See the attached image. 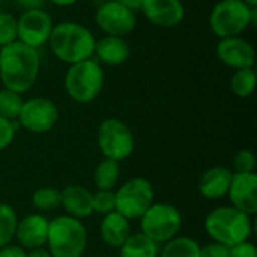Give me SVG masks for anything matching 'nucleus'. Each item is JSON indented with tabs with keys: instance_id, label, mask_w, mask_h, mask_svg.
<instances>
[{
	"instance_id": "obj_1",
	"label": "nucleus",
	"mask_w": 257,
	"mask_h": 257,
	"mask_svg": "<svg viewBox=\"0 0 257 257\" xmlns=\"http://www.w3.org/2000/svg\"><path fill=\"white\" fill-rule=\"evenodd\" d=\"M41 56L36 48L15 41L0 47V83L18 95L29 92L39 75Z\"/></svg>"
},
{
	"instance_id": "obj_2",
	"label": "nucleus",
	"mask_w": 257,
	"mask_h": 257,
	"mask_svg": "<svg viewBox=\"0 0 257 257\" xmlns=\"http://www.w3.org/2000/svg\"><path fill=\"white\" fill-rule=\"evenodd\" d=\"M95 36L89 27L77 21H62L53 26L48 45L53 54L66 65L93 57Z\"/></svg>"
},
{
	"instance_id": "obj_3",
	"label": "nucleus",
	"mask_w": 257,
	"mask_h": 257,
	"mask_svg": "<svg viewBox=\"0 0 257 257\" xmlns=\"http://www.w3.org/2000/svg\"><path fill=\"white\" fill-rule=\"evenodd\" d=\"M211 32L218 38L241 36L257 23V8L242 0H220L214 5L208 17Z\"/></svg>"
},
{
	"instance_id": "obj_4",
	"label": "nucleus",
	"mask_w": 257,
	"mask_h": 257,
	"mask_svg": "<svg viewBox=\"0 0 257 257\" xmlns=\"http://www.w3.org/2000/svg\"><path fill=\"white\" fill-rule=\"evenodd\" d=\"M205 230L214 242L233 247L248 241L253 232L250 215L233 206H221L214 209L205 218Z\"/></svg>"
},
{
	"instance_id": "obj_5",
	"label": "nucleus",
	"mask_w": 257,
	"mask_h": 257,
	"mask_svg": "<svg viewBox=\"0 0 257 257\" xmlns=\"http://www.w3.org/2000/svg\"><path fill=\"white\" fill-rule=\"evenodd\" d=\"M105 74L99 62L93 57L69 65L65 74V90L78 104L95 101L104 89Z\"/></svg>"
},
{
	"instance_id": "obj_6",
	"label": "nucleus",
	"mask_w": 257,
	"mask_h": 257,
	"mask_svg": "<svg viewBox=\"0 0 257 257\" xmlns=\"http://www.w3.org/2000/svg\"><path fill=\"white\" fill-rule=\"evenodd\" d=\"M47 245L51 257H81L87 245L84 224L69 215H62L50 221Z\"/></svg>"
},
{
	"instance_id": "obj_7",
	"label": "nucleus",
	"mask_w": 257,
	"mask_h": 257,
	"mask_svg": "<svg viewBox=\"0 0 257 257\" xmlns=\"http://www.w3.org/2000/svg\"><path fill=\"white\" fill-rule=\"evenodd\" d=\"M182 227V215L173 205L152 203L140 217V229L155 244H166L173 239Z\"/></svg>"
},
{
	"instance_id": "obj_8",
	"label": "nucleus",
	"mask_w": 257,
	"mask_h": 257,
	"mask_svg": "<svg viewBox=\"0 0 257 257\" xmlns=\"http://www.w3.org/2000/svg\"><path fill=\"white\" fill-rule=\"evenodd\" d=\"M116 194V212L126 220L140 218L154 203L152 184L145 178H133L126 181Z\"/></svg>"
},
{
	"instance_id": "obj_9",
	"label": "nucleus",
	"mask_w": 257,
	"mask_h": 257,
	"mask_svg": "<svg viewBox=\"0 0 257 257\" xmlns=\"http://www.w3.org/2000/svg\"><path fill=\"white\" fill-rule=\"evenodd\" d=\"M134 136L120 119H105L98 128V146L105 158L122 161L134 151Z\"/></svg>"
},
{
	"instance_id": "obj_10",
	"label": "nucleus",
	"mask_w": 257,
	"mask_h": 257,
	"mask_svg": "<svg viewBox=\"0 0 257 257\" xmlns=\"http://www.w3.org/2000/svg\"><path fill=\"white\" fill-rule=\"evenodd\" d=\"M95 23L108 36L126 38L137 26V15L136 11L116 0H105L95 12Z\"/></svg>"
},
{
	"instance_id": "obj_11",
	"label": "nucleus",
	"mask_w": 257,
	"mask_h": 257,
	"mask_svg": "<svg viewBox=\"0 0 257 257\" xmlns=\"http://www.w3.org/2000/svg\"><path fill=\"white\" fill-rule=\"evenodd\" d=\"M53 26L51 15L42 8L26 9L17 18V41L39 50L48 42Z\"/></svg>"
},
{
	"instance_id": "obj_12",
	"label": "nucleus",
	"mask_w": 257,
	"mask_h": 257,
	"mask_svg": "<svg viewBox=\"0 0 257 257\" xmlns=\"http://www.w3.org/2000/svg\"><path fill=\"white\" fill-rule=\"evenodd\" d=\"M59 120L57 105L48 98H30L23 102L17 123L26 131L41 134L50 131Z\"/></svg>"
},
{
	"instance_id": "obj_13",
	"label": "nucleus",
	"mask_w": 257,
	"mask_h": 257,
	"mask_svg": "<svg viewBox=\"0 0 257 257\" xmlns=\"http://www.w3.org/2000/svg\"><path fill=\"white\" fill-rule=\"evenodd\" d=\"M217 59L232 69L254 68L256 50L250 41L242 36H232L220 39L215 48Z\"/></svg>"
},
{
	"instance_id": "obj_14",
	"label": "nucleus",
	"mask_w": 257,
	"mask_h": 257,
	"mask_svg": "<svg viewBox=\"0 0 257 257\" xmlns=\"http://www.w3.org/2000/svg\"><path fill=\"white\" fill-rule=\"evenodd\" d=\"M140 11L151 24L163 29L176 27L185 18L182 0H143Z\"/></svg>"
},
{
	"instance_id": "obj_15",
	"label": "nucleus",
	"mask_w": 257,
	"mask_h": 257,
	"mask_svg": "<svg viewBox=\"0 0 257 257\" xmlns=\"http://www.w3.org/2000/svg\"><path fill=\"white\" fill-rule=\"evenodd\" d=\"M232 206L247 215L257 212V175L256 173H233L227 193Z\"/></svg>"
},
{
	"instance_id": "obj_16",
	"label": "nucleus",
	"mask_w": 257,
	"mask_h": 257,
	"mask_svg": "<svg viewBox=\"0 0 257 257\" xmlns=\"http://www.w3.org/2000/svg\"><path fill=\"white\" fill-rule=\"evenodd\" d=\"M50 221L41 214H30L17 223L15 238L24 250L41 248L47 244Z\"/></svg>"
},
{
	"instance_id": "obj_17",
	"label": "nucleus",
	"mask_w": 257,
	"mask_h": 257,
	"mask_svg": "<svg viewBox=\"0 0 257 257\" xmlns=\"http://www.w3.org/2000/svg\"><path fill=\"white\" fill-rule=\"evenodd\" d=\"M93 56L95 60L108 66H119L128 62L131 56V47L125 38L120 36H102L95 42Z\"/></svg>"
},
{
	"instance_id": "obj_18",
	"label": "nucleus",
	"mask_w": 257,
	"mask_h": 257,
	"mask_svg": "<svg viewBox=\"0 0 257 257\" xmlns=\"http://www.w3.org/2000/svg\"><path fill=\"white\" fill-rule=\"evenodd\" d=\"M62 205L69 217L81 220L93 214V194L83 185L71 184L62 191Z\"/></svg>"
},
{
	"instance_id": "obj_19",
	"label": "nucleus",
	"mask_w": 257,
	"mask_h": 257,
	"mask_svg": "<svg viewBox=\"0 0 257 257\" xmlns=\"http://www.w3.org/2000/svg\"><path fill=\"white\" fill-rule=\"evenodd\" d=\"M233 173L227 167H212L206 170L199 181V191L205 199L218 200L229 193Z\"/></svg>"
},
{
	"instance_id": "obj_20",
	"label": "nucleus",
	"mask_w": 257,
	"mask_h": 257,
	"mask_svg": "<svg viewBox=\"0 0 257 257\" xmlns=\"http://www.w3.org/2000/svg\"><path fill=\"white\" fill-rule=\"evenodd\" d=\"M131 235L130 220H126L119 212H111L104 215L101 223V238L111 248H120L123 242Z\"/></svg>"
},
{
	"instance_id": "obj_21",
	"label": "nucleus",
	"mask_w": 257,
	"mask_h": 257,
	"mask_svg": "<svg viewBox=\"0 0 257 257\" xmlns=\"http://www.w3.org/2000/svg\"><path fill=\"white\" fill-rule=\"evenodd\" d=\"M120 257H158V244L146 238L143 233L130 235V238L119 248Z\"/></svg>"
},
{
	"instance_id": "obj_22",
	"label": "nucleus",
	"mask_w": 257,
	"mask_h": 257,
	"mask_svg": "<svg viewBox=\"0 0 257 257\" xmlns=\"http://www.w3.org/2000/svg\"><path fill=\"white\" fill-rule=\"evenodd\" d=\"M119 175H120V167H119V161L110 160V158H104L95 169L93 173V181L98 190H113L119 181Z\"/></svg>"
},
{
	"instance_id": "obj_23",
	"label": "nucleus",
	"mask_w": 257,
	"mask_h": 257,
	"mask_svg": "<svg viewBox=\"0 0 257 257\" xmlns=\"http://www.w3.org/2000/svg\"><path fill=\"white\" fill-rule=\"evenodd\" d=\"M158 257H200V245L188 236H175L166 242Z\"/></svg>"
},
{
	"instance_id": "obj_24",
	"label": "nucleus",
	"mask_w": 257,
	"mask_h": 257,
	"mask_svg": "<svg viewBox=\"0 0 257 257\" xmlns=\"http://www.w3.org/2000/svg\"><path fill=\"white\" fill-rule=\"evenodd\" d=\"M257 75L254 68L236 69L230 78V90L238 98H248L256 89Z\"/></svg>"
},
{
	"instance_id": "obj_25",
	"label": "nucleus",
	"mask_w": 257,
	"mask_h": 257,
	"mask_svg": "<svg viewBox=\"0 0 257 257\" xmlns=\"http://www.w3.org/2000/svg\"><path fill=\"white\" fill-rule=\"evenodd\" d=\"M17 223V212L12 209V206L0 203V248L9 245L15 238Z\"/></svg>"
},
{
	"instance_id": "obj_26",
	"label": "nucleus",
	"mask_w": 257,
	"mask_h": 257,
	"mask_svg": "<svg viewBox=\"0 0 257 257\" xmlns=\"http://www.w3.org/2000/svg\"><path fill=\"white\" fill-rule=\"evenodd\" d=\"M32 203L36 209L48 212L53 209H57L62 205V193L57 188L53 187H44L33 193Z\"/></svg>"
},
{
	"instance_id": "obj_27",
	"label": "nucleus",
	"mask_w": 257,
	"mask_h": 257,
	"mask_svg": "<svg viewBox=\"0 0 257 257\" xmlns=\"http://www.w3.org/2000/svg\"><path fill=\"white\" fill-rule=\"evenodd\" d=\"M23 98L21 95L8 90V89H0V117L6 120H17L18 114L23 107Z\"/></svg>"
},
{
	"instance_id": "obj_28",
	"label": "nucleus",
	"mask_w": 257,
	"mask_h": 257,
	"mask_svg": "<svg viewBox=\"0 0 257 257\" xmlns=\"http://www.w3.org/2000/svg\"><path fill=\"white\" fill-rule=\"evenodd\" d=\"M116 211V194L113 190H98L93 194V212L99 215H107Z\"/></svg>"
},
{
	"instance_id": "obj_29",
	"label": "nucleus",
	"mask_w": 257,
	"mask_h": 257,
	"mask_svg": "<svg viewBox=\"0 0 257 257\" xmlns=\"http://www.w3.org/2000/svg\"><path fill=\"white\" fill-rule=\"evenodd\" d=\"M17 41V18L9 12H0V47Z\"/></svg>"
},
{
	"instance_id": "obj_30",
	"label": "nucleus",
	"mask_w": 257,
	"mask_h": 257,
	"mask_svg": "<svg viewBox=\"0 0 257 257\" xmlns=\"http://www.w3.org/2000/svg\"><path fill=\"white\" fill-rule=\"evenodd\" d=\"M256 164V155L248 149L238 151L233 158V167L236 173H254Z\"/></svg>"
},
{
	"instance_id": "obj_31",
	"label": "nucleus",
	"mask_w": 257,
	"mask_h": 257,
	"mask_svg": "<svg viewBox=\"0 0 257 257\" xmlns=\"http://www.w3.org/2000/svg\"><path fill=\"white\" fill-rule=\"evenodd\" d=\"M17 130H18L17 120H6L0 117V152L5 151L12 143Z\"/></svg>"
},
{
	"instance_id": "obj_32",
	"label": "nucleus",
	"mask_w": 257,
	"mask_h": 257,
	"mask_svg": "<svg viewBox=\"0 0 257 257\" xmlns=\"http://www.w3.org/2000/svg\"><path fill=\"white\" fill-rule=\"evenodd\" d=\"M229 257H257V248L254 244L244 241L229 248Z\"/></svg>"
},
{
	"instance_id": "obj_33",
	"label": "nucleus",
	"mask_w": 257,
	"mask_h": 257,
	"mask_svg": "<svg viewBox=\"0 0 257 257\" xmlns=\"http://www.w3.org/2000/svg\"><path fill=\"white\" fill-rule=\"evenodd\" d=\"M200 257H229V247L218 242L206 244L200 247Z\"/></svg>"
},
{
	"instance_id": "obj_34",
	"label": "nucleus",
	"mask_w": 257,
	"mask_h": 257,
	"mask_svg": "<svg viewBox=\"0 0 257 257\" xmlns=\"http://www.w3.org/2000/svg\"><path fill=\"white\" fill-rule=\"evenodd\" d=\"M0 257H26V251L17 245H6L0 248Z\"/></svg>"
},
{
	"instance_id": "obj_35",
	"label": "nucleus",
	"mask_w": 257,
	"mask_h": 257,
	"mask_svg": "<svg viewBox=\"0 0 257 257\" xmlns=\"http://www.w3.org/2000/svg\"><path fill=\"white\" fill-rule=\"evenodd\" d=\"M17 3L26 11V9H38L42 8L45 0H17Z\"/></svg>"
},
{
	"instance_id": "obj_36",
	"label": "nucleus",
	"mask_w": 257,
	"mask_h": 257,
	"mask_svg": "<svg viewBox=\"0 0 257 257\" xmlns=\"http://www.w3.org/2000/svg\"><path fill=\"white\" fill-rule=\"evenodd\" d=\"M26 257H51L48 250H44L42 247L41 248H33V250H29V253H26Z\"/></svg>"
},
{
	"instance_id": "obj_37",
	"label": "nucleus",
	"mask_w": 257,
	"mask_h": 257,
	"mask_svg": "<svg viewBox=\"0 0 257 257\" xmlns=\"http://www.w3.org/2000/svg\"><path fill=\"white\" fill-rule=\"evenodd\" d=\"M116 2H119V3H122V5L131 8L133 11H136V9H140V5H142L143 0H116Z\"/></svg>"
},
{
	"instance_id": "obj_38",
	"label": "nucleus",
	"mask_w": 257,
	"mask_h": 257,
	"mask_svg": "<svg viewBox=\"0 0 257 257\" xmlns=\"http://www.w3.org/2000/svg\"><path fill=\"white\" fill-rule=\"evenodd\" d=\"M45 2H50L56 6H62V8H66V6H72L75 5L78 0H45Z\"/></svg>"
},
{
	"instance_id": "obj_39",
	"label": "nucleus",
	"mask_w": 257,
	"mask_h": 257,
	"mask_svg": "<svg viewBox=\"0 0 257 257\" xmlns=\"http://www.w3.org/2000/svg\"><path fill=\"white\" fill-rule=\"evenodd\" d=\"M244 3H247L248 6H251V8H257V0H242Z\"/></svg>"
},
{
	"instance_id": "obj_40",
	"label": "nucleus",
	"mask_w": 257,
	"mask_h": 257,
	"mask_svg": "<svg viewBox=\"0 0 257 257\" xmlns=\"http://www.w3.org/2000/svg\"><path fill=\"white\" fill-rule=\"evenodd\" d=\"M0 12H2V9H0Z\"/></svg>"
}]
</instances>
